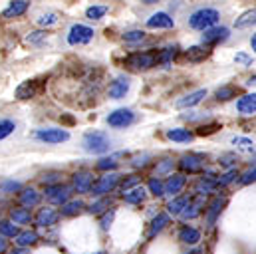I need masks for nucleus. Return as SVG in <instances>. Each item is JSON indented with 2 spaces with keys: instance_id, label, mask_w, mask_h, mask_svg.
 <instances>
[{
  "instance_id": "1",
  "label": "nucleus",
  "mask_w": 256,
  "mask_h": 254,
  "mask_svg": "<svg viewBox=\"0 0 256 254\" xmlns=\"http://www.w3.org/2000/svg\"><path fill=\"white\" fill-rule=\"evenodd\" d=\"M112 147V141L106 133L102 131H90L84 135V149L88 153H94V155H102V153H108Z\"/></svg>"
},
{
  "instance_id": "2",
  "label": "nucleus",
  "mask_w": 256,
  "mask_h": 254,
  "mask_svg": "<svg viewBox=\"0 0 256 254\" xmlns=\"http://www.w3.org/2000/svg\"><path fill=\"white\" fill-rule=\"evenodd\" d=\"M218 18H220V14H218V10H214V8H200V10H196L194 14H191V18H189V26L194 28V30H208V28H212L216 22H218Z\"/></svg>"
},
{
  "instance_id": "3",
  "label": "nucleus",
  "mask_w": 256,
  "mask_h": 254,
  "mask_svg": "<svg viewBox=\"0 0 256 254\" xmlns=\"http://www.w3.org/2000/svg\"><path fill=\"white\" fill-rule=\"evenodd\" d=\"M124 64L131 70H149L155 64V52H133L124 60Z\"/></svg>"
},
{
  "instance_id": "4",
  "label": "nucleus",
  "mask_w": 256,
  "mask_h": 254,
  "mask_svg": "<svg viewBox=\"0 0 256 254\" xmlns=\"http://www.w3.org/2000/svg\"><path fill=\"white\" fill-rule=\"evenodd\" d=\"M94 40V30L90 26H84V24H74L70 28V34H68V44L70 46H82V44H90Z\"/></svg>"
},
{
  "instance_id": "5",
  "label": "nucleus",
  "mask_w": 256,
  "mask_h": 254,
  "mask_svg": "<svg viewBox=\"0 0 256 254\" xmlns=\"http://www.w3.org/2000/svg\"><path fill=\"white\" fill-rule=\"evenodd\" d=\"M34 137L38 141H44V143H62V141H68L70 139V133L66 129H56V127H48V129H38L34 131Z\"/></svg>"
},
{
  "instance_id": "6",
  "label": "nucleus",
  "mask_w": 256,
  "mask_h": 254,
  "mask_svg": "<svg viewBox=\"0 0 256 254\" xmlns=\"http://www.w3.org/2000/svg\"><path fill=\"white\" fill-rule=\"evenodd\" d=\"M44 86H46L44 80H28V82H24V84L18 86L16 98H18V100H32V98H36L38 94H42Z\"/></svg>"
},
{
  "instance_id": "7",
  "label": "nucleus",
  "mask_w": 256,
  "mask_h": 254,
  "mask_svg": "<svg viewBox=\"0 0 256 254\" xmlns=\"http://www.w3.org/2000/svg\"><path fill=\"white\" fill-rule=\"evenodd\" d=\"M133 122H135V114H133L131 110H126V108L116 110V112H112V114L108 116V124L112 127H118V129L129 127Z\"/></svg>"
},
{
  "instance_id": "8",
  "label": "nucleus",
  "mask_w": 256,
  "mask_h": 254,
  "mask_svg": "<svg viewBox=\"0 0 256 254\" xmlns=\"http://www.w3.org/2000/svg\"><path fill=\"white\" fill-rule=\"evenodd\" d=\"M230 34H228V28H224V26H220V28H208V30H204V34H202V46H214V44H218V42H224L226 38H228Z\"/></svg>"
},
{
  "instance_id": "9",
  "label": "nucleus",
  "mask_w": 256,
  "mask_h": 254,
  "mask_svg": "<svg viewBox=\"0 0 256 254\" xmlns=\"http://www.w3.org/2000/svg\"><path fill=\"white\" fill-rule=\"evenodd\" d=\"M129 86H131L129 78L120 76V78H116V80L110 84V88H108V96H110L112 100H122V98H126V94L129 92Z\"/></svg>"
},
{
  "instance_id": "10",
  "label": "nucleus",
  "mask_w": 256,
  "mask_h": 254,
  "mask_svg": "<svg viewBox=\"0 0 256 254\" xmlns=\"http://www.w3.org/2000/svg\"><path fill=\"white\" fill-rule=\"evenodd\" d=\"M175 26V20L167 12H157L151 18H147V28H157V30H169Z\"/></svg>"
},
{
  "instance_id": "11",
  "label": "nucleus",
  "mask_w": 256,
  "mask_h": 254,
  "mask_svg": "<svg viewBox=\"0 0 256 254\" xmlns=\"http://www.w3.org/2000/svg\"><path fill=\"white\" fill-rule=\"evenodd\" d=\"M202 98H206V90H196V92H192L189 96L177 100V102H175V108H179V110H183V108H192V106L200 104Z\"/></svg>"
},
{
  "instance_id": "12",
  "label": "nucleus",
  "mask_w": 256,
  "mask_h": 254,
  "mask_svg": "<svg viewBox=\"0 0 256 254\" xmlns=\"http://www.w3.org/2000/svg\"><path fill=\"white\" fill-rule=\"evenodd\" d=\"M28 0H12L10 6L2 12V18H18L28 10Z\"/></svg>"
},
{
  "instance_id": "13",
  "label": "nucleus",
  "mask_w": 256,
  "mask_h": 254,
  "mask_svg": "<svg viewBox=\"0 0 256 254\" xmlns=\"http://www.w3.org/2000/svg\"><path fill=\"white\" fill-rule=\"evenodd\" d=\"M208 54H210V50H208L206 46H192V48H189V50H185L183 58H185L189 64H198V62H202Z\"/></svg>"
},
{
  "instance_id": "14",
  "label": "nucleus",
  "mask_w": 256,
  "mask_h": 254,
  "mask_svg": "<svg viewBox=\"0 0 256 254\" xmlns=\"http://www.w3.org/2000/svg\"><path fill=\"white\" fill-rule=\"evenodd\" d=\"M236 110L242 114V116H254L256 112V96L254 94H246L238 100L236 104Z\"/></svg>"
},
{
  "instance_id": "15",
  "label": "nucleus",
  "mask_w": 256,
  "mask_h": 254,
  "mask_svg": "<svg viewBox=\"0 0 256 254\" xmlns=\"http://www.w3.org/2000/svg\"><path fill=\"white\" fill-rule=\"evenodd\" d=\"M179 54V46H169V48H163L159 52H155V64L159 66H165V64H171Z\"/></svg>"
},
{
  "instance_id": "16",
  "label": "nucleus",
  "mask_w": 256,
  "mask_h": 254,
  "mask_svg": "<svg viewBox=\"0 0 256 254\" xmlns=\"http://www.w3.org/2000/svg\"><path fill=\"white\" fill-rule=\"evenodd\" d=\"M167 137L171 139V141H177V143H189L192 141V135L189 129H183V127H175V129H169L167 131Z\"/></svg>"
},
{
  "instance_id": "17",
  "label": "nucleus",
  "mask_w": 256,
  "mask_h": 254,
  "mask_svg": "<svg viewBox=\"0 0 256 254\" xmlns=\"http://www.w3.org/2000/svg\"><path fill=\"white\" fill-rule=\"evenodd\" d=\"M118 183V175H106L104 179H100V183L94 185V194H102L106 190L114 189Z\"/></svg>"
},
{
  "instance_id": "18",
  "label": "nucleus",
  "mask_w": 256,
  "mask_h": 254,
  "mask_svg": "<svg viewBox=\"0 0 256 254\" xmlns=\"http://www.w3.org/2000/svg\"><path fill=\"white\" fill-rule=\"evenodd\" d=\"M76 189L82 190V192H86V190H90V185L94 183V177L88 173V171H82V173H78L76 175Z\"/></svg>"
},
{
  "instance_id": "19",
  "label": "nucleus",
  "mask_w": 256,
  "mask_h": 254,
  "mask_svg": "<svg viewBox=\"0 0 256 254\" xmlns=\"http://www.w3.org/2000/svg\"><path fill=\"white\" fill-rule=\"evenodd\" d=\"M254 16H256L254 8H252V10H246V12H244L240 18H236L234 26H236V28H246V26H252V24H254Z\"/></svg>"
},
{
  "instance_id": "20",
  "label": "nucleus",
  "mask_w": 256,
  "mask_h": 254,
  "mask_svg": "<svg viewBox=\"0 0 256 254\" xmlns=\"http://www.w3.org/2000/svg\"><path fill=\"white\" fill-rule=\"evenodd\" d=\"M214 96H216L218 102H226V100H230V98L236 96V88H234V86H222V88L216 90Z\"/></svg>"
},
{
  "instance_id": "21",
  "label": "nucleus",
  "mask_w": 256,
  "mask_h": 254,
  "mask_svg": "<svg viewBox=\"0 0 256 254\" xmlns=\"http://www.w3.org/2000/svg\"><path fill=\"white\" fill-rule=\"evenodd\" d=\"M58 20H60V18H58L56 12H46V14H40V16L36 18V22H38L40 26H44V28H46V26H54V24H58Z\"/></svg>"
},
{
  "instance_id": "22",
  "label": "nucleus",
  "mask_w": 256,
  "mask_h": 254,
  "mask_svg": "<svg viewBox=\"0 0 256 254\" xmlns=\"http://www.w3.org/2000/svg\"><path fill=\"white\" fill-rule=\"evenodd\" d=\"M181 167H183V169H187V171H198V169H200V157H194V155H187V157H183Z\"/></svg>"
},
{
  "instance_id": "23",
  "label": "nucleus",
  "mask_w": 256,
  "mask_h": 254,
  "mask_svg": "<svg viewBox=\"0 0 256 254\" xmlns=\"http://www.w3.org/2000/svg\"><path fill=\"white\" fill-rule=\"evenodd\" d=\"M106 12H108V6H90V8L86 10V16H88L90 20H100V18L106 16Z\"/></svg>"
},
{
  "instance_id": "24",
  "label": "nucleus",
  "mask_w": 256,
  "mask_h": 254,
  "mask_svg": "<svg viewBox=\"0 0 256 254\" xmlns=\"http://www.w3.org/2000/svg\"><path fill=\"white\" fill-rule=\"evenodd\" d=\"M16 129V124L12 120H0V141L6 139L8 135H12Z\"/></svg>"
},
{
  "instance_id": "25",
  "label": "nucleus",
  "mask_w": 256,
  "mask_h": 254,
  "mask_svg": "<svg viewBox=\"0 0 256 254\" xmlns=\"http://www.w3.org/2000/svg\"><path fill=\"white\" fill-rule=\"evenodd\" d=\"M183 185H185V177H183V175H173V177L167 181V190H169V192H177Z\"/></svg>"
},
{
  "instance_id": "26",
  "label": "nucleus",
  "mask_w": 256,
  "mask_h": 254,
  "mask_svg": "<svg viewBox=\"0 0 256 254\" xmlns=\"http://www.w3.org/2000/svg\"><path fill=\"white\" fill-rule=\"evenodd\" d=\"M124 40L126 42H141V40H145V32L143 30H129L124 34Z\"/></svg>"
},
{
  "instance_id": "27",
  "label": "nucleus",
  "mask_w": 256,
  "mask_h": 254,
  "mask_svg": "<svg viewBox=\"0 0 256 254\" xmlns=\"http://www.w3.org/2000/svg\"><path fill=\"white\" fill-rule=\"evenodd\" d=\"M232 143L238 145L244 151H254V143L250 139H246V137H232Z\"/></svg>"
},
{
  "instance_id": "28",
  "label": "nucleus",
  "mask_w": 256,
  "mask_h": 254,
  "mask_svg": "<svg viewBox=\"0 0 256 254\" xmlns=\"http://www.w3.org/2000/svg\"><path fill=\"white\" fill-rule=\"evenodd\" d=\"M181 240L183 242H196L198 240V232L196 230H192V228H185L183 232H181Z\"/></svg>"
},
{
  "instance_id": "29",
  "label": "nucleus",
  "mask_w": 256,
  "mask_h": 254,
  "mask_svg": "<svg viewBox=\"0 0 256 254\" xmlns=\"http://www.w3.org/2000/svg\"><path fill=\"white\" fill-rule=\"evenodd\" d=\"M46 30H38V32H32L28 38H26V42H30V44H38V42H42L44 38H46Z\"/></svg>"
},
{
  "instance_id": "30",
  "label": "nucleus",
  "mask_w": 256,
  "mask_h": 254,
  "mask_svg": "<svg viewBox=\"0 0 256 254\" xmlns=\"http://www.w3.org/2000/svg\"><path fill=\"white\" fill-rule=\"evenodd\" d=\"M143 194H145V190L137 187V189H133L131 192L126 194V200H129V202H137V200H141V198H143Z\"/></svg>"
},
{
  "instance_id": "31",
  "label": "nucleus",
  "mask_w": 256,
  "mask_h": 254,
  "mask_svg": "<svg viewBox=\"0 0 256 254\" xmlns=\"http://www.w3.org/2000/svg\"><path fill=\"white\" fill-rule=\"evenodd\" d=\"M218 124H208V126H200L198 129H196V133L198 135H210V133H214L216 129H218Z\"/></svg>"
},
{
  "instance_id": "32",
  "label": "nucleus",
  "mask_w": 256,
  "mask_h": 254,
  "mask_svg": "<svg viewBox=\"0 0 256 254\" xmlns=\"http://www.w3.org/2000/svg\"><path fill=\"white\" fill-rule=\"evenodd\" d=\"M34 240H36V232H24V234L18 236V242L20 244H32Z\"/></svg>"
},
{
  "instance_id": "33",
  "label": "nucleus",
  "mask_w": 256,
  "mask_h": 254,
  "mask_svg": "<svg viewBox=\"0 0 256 254\" xmlns=\"http://www.w3.org/2000/svg\"><path fill=\"white\" fill-rule=\"evenodd\" d=\"M22 200H24V202H32V204H36V202H38V194H36V190H24Z\"/></svg>"
},
{
  "instance_id": "34",
  "label": "nucleus",
  "mask_w": 256,
  "mask_h": 254,
  "mask_svg": "<svg viewBox=\"0 0 256 254\" xmlns=\"http://www.w3.org/2000/svg\"><path fill=\"white\" fill-rule=\"evenodd\" d=\"M118 163H116V157H112V159H102L100 163H98V169H114Z\"/></svg>"
},
{
  "instance_id": "35",
  "label": "nucleus",
  "mask_w": 256,
  "mask_h": 254,
  "mask_svg": "<svg viewBox=\"0 0 256 254\" xmlns=\"http://www.w3.org/2000/svg\"><path fill=\"white\" fill-rule=\"evenodd\" d=\"M149 189L153 190V194H163V183L153 179V181H149Z\"/></svg>"
},
{
  "instance_id": "36",
  "label": "nucleus",
  "mask_w": 256,
  "mask_h": 254,
  "mask_svg": "<svg viewBox=\"0 0 256 254\" xmlns=\"http://www.w3.org/2000/svg\"><path fill=\"white\" fill-rule=\"evenodd\" d=\"M171 169H173V161H171V159H165V161L159 163L157 173H167V171H171Z\"/></svg>"
},
{
  "instance_id": "37",
  "label": "nucleus",
  "mask_w": 256,
  "mask_h": 254,
  "mask_svg": "<svg viewBox=\"0 0 256 254\" xmlns=\"http://www.w3.org/2000/svg\"><path fill=\"white\" fill-rule=\"evenodd\" d=\"M20 189V183L18 181H6L2 185V190H18Z\"/></svg>"
},
{
  "instance_id": "38",
  "label": "nucleus",
  "mask_w": 256,
  "mask_h": 254,
  "mask_svg": "<svg viewBox=\"0 0 256 254\" xmlns=\"http://www.w3.org/2000/svg\"><path fill=\"white\" fill-rule=\"evenodd\" d=\"M234 159H236V157H234V155H224V157H222V159H220V163H222V165H224V167H230V165H232V163H234Z\"/></svg>"
},
{
  "instance_id": "39",
  "label": "nucleus",
  "mask_w": 256,
  "mask_h": 254,
  "mask_svg": "<svg viewBox=\"0 0 256 254\" xmlns=\"http://www.w3.org/2000/svg\"><path fill=\"white\" fill-rule=\"evenodd\" d=\"M234 62H242V64H250V58L246 54H236L234 56Z\"/></svg>"
},
{
  "instance_id": "40",
  "label": "nucleus",
  "mask_w": 256,
  "mask_h": 254,
  "mask_svg": "<svg viewBox=\"0 0 256 254\" xmlns=\"http://www.w3.org/2000/svg\"><path fill=\"white\" fill-rule=\"evenodd\" d=\"M250 181H254V167H252V171H248V173L244 175V179H242V183H250Z\"/></svg>"
},
{
  "instance_id": "41",
  "label": "nucleus",
  "mask_w": 256,
  "mask_h": 254,
  "mask_svg": "<svg viewBox=\"0 0 256 254\" xmlns=\"http://www.w3.org/2000/svg\"><path fill=\"white\" fill-rule=\"evenodd\" d=\"M250 46H252V50H254V48H256V38H254V36L250 38Z\"/></svg>"
},
{
  "instance_id": "42",
  "label": "nucleus",
  "mask_w": 256,
  "mask_h": 254,
  "mask_svg": "<svg viewBox=\"0 0 256 254\" xmlns=\"http://www.w3.org/2000/svg\"><path fill=\"white\" fill-rule=\"evenodd\" d=\"M143 2H145V4H157L159 0H143Z\"/></svg>"
}]
</instances>
